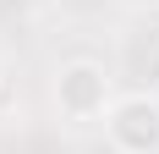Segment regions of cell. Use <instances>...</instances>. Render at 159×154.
I'll return each instance as SVG.
<instances>
[{"instance_id":"6da1fadb","label":"cell","mask_w":159,"mask_h":154,"mask_svg":"<svg viewBox=\"0 0 159 154\" xmlns=\"http://www.w3.org/2000/svg\"><path fill=\"white\" fill-rule=\"evenodd\" d=\"M55 110H61L66 121H104L110 116V105H115V83H110V72L99 61H66L61 72H55Z\"/></svg>"},{"instance_id":"7a4b0ae2","label":"cell","mask_w":159,"mask_h":154,"mask_svg":"<svg viewBox=\"0 0 159 154\" xmlns=\"http://www.w3.org/2000/svg\"><path fill=\"white\" fill-rule=\"evenodd\" d=\"M104 138L115 154H159V99L154 94H115L104 116Z\"/></svg>"}]
</instances>
